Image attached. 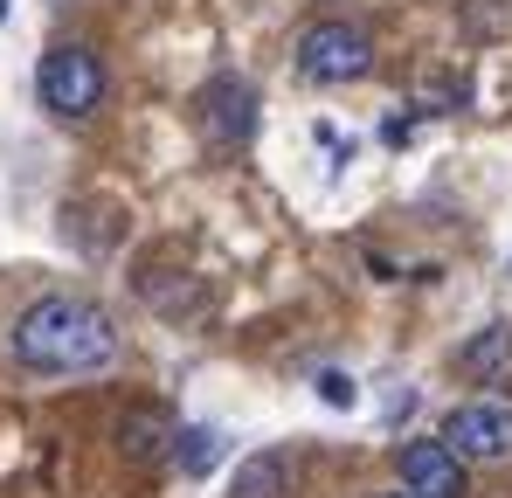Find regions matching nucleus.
Instances as JSON below:
<instances>
[{
	"label": "nucleus",
	"instance_id": "obj_1",
	"mask_svg": "<svg viewBox=\"0 0 512 498\" xmlns=\"http://www.w3.org/2000/svg\"><path fill=\"white\" fill-rule=\"evenodd\" d=\"M118 326L104 305H90L77 291H49L35 305H21V319L7 332V353L28 367V374H49V381H77V374H104L118 360Z\"/></svg>",
	"mask_w": 512,
	"mask_h": 498
},
{
	"label": "nucleus",
	"instance_id": "obj_2",
	"mask_svg": "<svg viewBox=\"0 0 512 498\" xmlns=\"http://www.w3.org/2000/svg\"><path fill=\"white\" fill-rule=\"evenodd\" d=\"M35 97H42V111L63 118V125L90 118V111L104 104V56L84 49V42H56V49L35 63Z\"/></svg>",
	"mask_w": 512,
	"mask_h": 498
},
{
	"label": "nucleus",
	"instance_id": "obj_3",
	"mask_svg": "<svg viewBox=\"0 0 512 498\" xmlns=\"http://www.w3.org/2000/svg\"><path fill=\"white\" fill-rule=\"evenodd\" d=\"M374 70V35L360 28V21H312L305 35H298V77L305 83H360Z\"/></svg>",
	"mask_w": 512,
	"mask_h": 498
},
{
	"label": "nucleus",
	"instance_id": "obj_4",
	"mask_svg": "<svg viewBox=\"0 0 512 498\" xmlns=\"http://www.w3.org/2000/svg\"><path fill=\"white\" fill-rule=\"evenodd\" d=\"M443 443L464 464H499V457H512V409L506 402H457L443 415Z\"/></svg>",
	"mask_w": 512,
	"mask_h": 498
},
{
	"label": "nucleus",
	"instance_id": "obj_5",
	"mask_svg": "<svg viewBox=\"0 0 512 498\" xmlns=\"http://www.w3.org/2000/svg\"><path fill=\"white\" fill-rule=\"evenodd\" d=\"M194 111H201V132H208L215 146H250L256 90L243 77H208V83H201V97H194Z\"/></svg>",
	"mask_w": 512,
	"mask_h": 498
},
{
	"label": "nucleus",
	"instance_id": "obj_6",
	"mask_svg": "<svg viewBox=\"0 0 512 498\" xmlns=\"http://www.w3.org/2000/svg\"><path fill=\"white\" fill-rule=\"evenodd\" d=\"M402 492L409 498H464V457L443 443V436H416L402 443Z\"/></svg>",
	"mask_w": 512,
	"mask_h": 498
},
{
	"label": "nucleus",
	"instance_id": "obj_7",
	"mask_svg": "<svg viewBox=\"0 0 512 498\" xmlns=\"http://www.w3.org/2000/svg\"><path fill=\"white\" fill-rule=\"evenodd\" d=\"M173 429H180V422H173L160 402H139V409H125V422H118V450H125L132 464H160L173 450Z\"/></svg>",
	"mask_w": 512,
	"mask_h": 498
},
{
	"label": "nucleus",
	"instance_id": "obj_8",
	"mask_svg": "<svg viewBox=\"0 0 512 498\" xmlns=\"http://www.w3.org/2000/svg\"><path fill=\"white\" fill-rule=\"evenodd\" d=\"M457 367L471 374V381H506L512 374V326H485L464 339V353H457Z\"/></svg>",
	"mask_w": 512,
	"mask_h": 498
},
{
	"label": "nucleus",
	"instance_id": "obj_9",
	"mask_svg": "<svg viewBox=\"0 0 512 498\" xmlns=\"http://www.w3.org/2000/svg\"><path fill=\"white\" fill-rule=\"evenodd\" d=\"M284 492H291L284 450H256V457H243V471H236V485H229V498H284Z\"/></svg>",
	"mask_w": 512,
	"mask_h": 498
},
{
	"label": "nucleus",
	"instance_id": "obj_10",
	"mask_svg": "<svg viewBox=\"0 0 512 498\" xmlns=\"http://www.w3.org/2000/svg\"><path fill=\"white\" fill-rule=\"evenodd\" d=\"M167 457H173L180 478H208V471L222 464V429H201V422H194V429H173Z\"/></svg>",
	"mask_w": 512,
	"mask_h": 498
},
{
	"label": "nucleus",
	"instance_id": "obj_11",
	"mask_svg": "<svg viewBox=\"0 0 512 498\" xmlns=\"http://www.w3.org/2000/svg\"><path fill=\"white\" fill-rule=\"evenodd\" d=\"M319 402H326V409H353V402H360L353 374H340V367H326V374H319Z\"/></svg>",
	"mask_w": 512,
	"mask_h": 498
},
{
	"label": "nucleus",
	"instance_id": "obj_12",
	"mask_svg": "<svg viewBox=\"0 0 512 498\" xmlns=\"http://www.w3.org/2000/svg\"><path fill=\"white\" fill-rule=\"evenodd\" d=\"M374 498H409V492H374Z\"/></svg>",
	"mask_w": 512,
	"mask_h": 498
}]
</instances>
